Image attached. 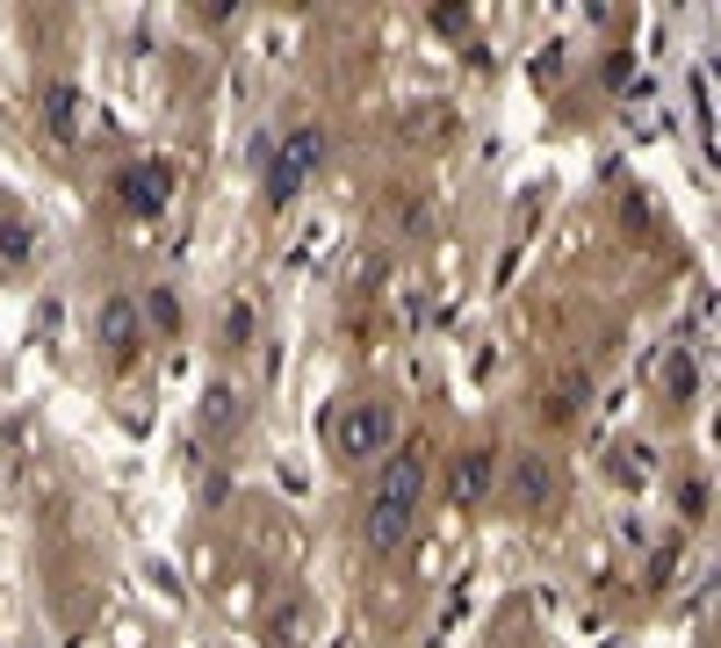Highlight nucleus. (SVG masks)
Wrapping results in <instances>:
<instances>
[{
  "label": "nucleus",
  "mask_w": 721,
  "mask_h": 648,
  "mask_svg": "<svg viewBox=\"0 0 721 648\" xmlns=\"http://www.w3.org/2000/svg\"><path fill=\"white\" fill-rule=\"evenodd\" d=\"M102 346H108V360H138V354H130V346H138V317H130V303L102 310Z\"/></svg>",
  "instance_id": "5"
},
{
  "label": "nucleus",
  "mask_w": 721,
  "mask_h": 648,
  "mask_svg": "<svg viewBox=\"0 0 721 648\" xmlns=\"http://www.w3.org/2000/svg\"><path fill=\"white\" fill-rule=\"evenodd\" d=\"M167 202H173V166H167V159H145V166H130L116 181V209H123V217H159Z\"/></svg>",
  "instance_id": "3"
},
{
  "label": "nucleus",
  "mask_w": 721,
  "mask_h": 648,
  "mask_svg": "<svg viewBox=\"0 0 721 648\" xmlns=\"http://www.w3.org/2000/svg\"><path fill=\"white\" fill-rule=\"evenodd\" d=\"M519 490H527V505H541V497H549V476H541V461H519Z\"/></svg>",
  "instance_id": "8"
},
{
  "label": "nucleus",
  "mask_w": 721,
  "mask_h": 648,
  "mask_svg": "<svg viewBox=\"0 0 721 648\" xmlns=\"http://www.w3.org/2000/svg\"><path fill=\"white\" fill-rule=\"evenodd\" d=\"M419 497H426V454H397L390 468H382V483H376V497H368V541L376 547H397L404 541V526H412V512H419Z\"/></svg>",
  "instance_id": "1"
},
{
  "label": "nucleus",
  "mask_w": 721,
  "mask_h": 648,
  "mask_svg": "<svg viewBox=\"0 0 721 648\" xmlns=\"http://www.w3.org/2000/svg\"><path fill=\"white\" fill-rule=\"evenodd\" d=\"M390 432H397L390 404H354L340 426H332V447H340L346 461H360V454H376V447H390Z\"/></svg>",
  "instance_id": "4"
},
{
  "label": "nucleus",
  "mask_w": 721,
  "mask_h": 648,
  "mask_svg": "<svg viewBox=\"0 0 721 648\" xmlns=\"http://www.w3.org/2000/svg\"><path fill=\"white\" fill-rule=\"evenodd\" d=\"M483 490H491V447H477V454L455 461V497H469V505H477Z\"/></svg>",
  "instance_id": "6"
},
{
  "label": "nucleus",
  "mask_w": 721,
  "mask_h": 648,
  "mask_svg": "<svg viewBox=\"0 0 721 648\" xmlns=\"http://www.w3.org/2000/svg\"><path fill=\"white\" fill-rule=\"evenodd\" d=\"M145 310H152L159 332H181V296L173 289H145Z\"/></svg>",
  "instance_id": "7"
},
{
  "label": "nucleus",
  "mask_w": 721,
  "mask_h": 648,
  "mask_svg": "<svg viewBox=\"0 0 721 648\" xmlns=\"http://www.w3.org/2000/svg\"><path fill=\"white\" fill-rule=\"evenodd\" d=\"M318 166H325V130H318V123H296V130L275 144V159H267V202L304 195Z\"/></svg>",
  "instance_id": "2"
}]
</instances>
